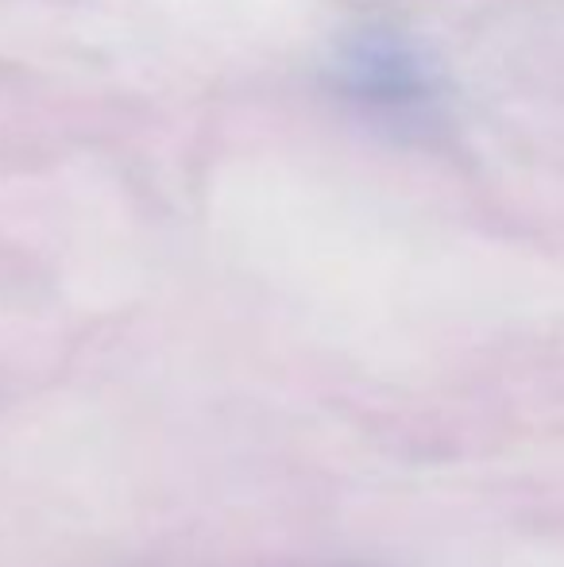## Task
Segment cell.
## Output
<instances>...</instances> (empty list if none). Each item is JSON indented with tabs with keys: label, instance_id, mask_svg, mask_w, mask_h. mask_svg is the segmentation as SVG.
Instances as JSON below:
<instances>
[{
	"label": "cell",
	"instance_id": "6da1fadb",
	"mask_svg": "<svg viewBox=\"0 0 564 567\" xmlns=\"http://www.w3.org/2000/svg\"><path fill=\"white\" fill-rule=\"evenodd\" d=\"M340 90L376 116H414L429 101V74L414 51L391 35H360L340 51Z\"/></svg>",
	"mask_w": 564,
	"mask_h": 567
}]
</instances>
